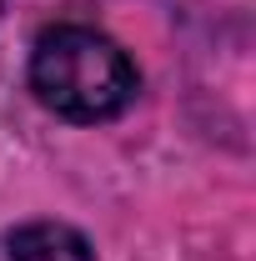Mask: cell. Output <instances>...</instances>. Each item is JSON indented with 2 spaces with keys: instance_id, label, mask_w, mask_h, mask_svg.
Wrapping results in <instances>:
<instances>
[{
  "instance_id": "obj_2",
  "label": "cell",
  "mask_w": 256,
  "mask_h": 261,
  "mask_svg": "<svg viewBox=\"0 0 256 261\" xmlns=\"http://www.w3.org/2000/svg\"><path fill=\"white\" fill-rule=\"evenodd\" d=\"M10 261H96L91 241L65 221H25L5 236Z\"/></svg>"
},
{
  "instance_id": "obj_1",
  "label": "cell",
  "mask_w": 256,
  "mask_h": 261,
  "mask_svg": "<svg viewBox=\"0 0 256 261\" xmlns=\"http://www.w3.org/2000/svg\"><path fill=\"white\" fill-rule=\"evenodd\" d=\"M31 91L65 121H111L136 96V65L111 35L91 25H56L31 50Z\"/></svg>"
},
{
  "instance_id": "obj_3",
  "label": "cell",
  "mask_w": 256,
  "mask_h": 261,
  "mask_svg": "<svg viewBox=\"0 0 256 261\" xmlns=\"http://www.w3.org/2000/svg\"><path fill=\"white\" fill-rule=\"evenodd\" d=\"M0 5H5V0H0Z\"/></svg>"
}]
</instances>
